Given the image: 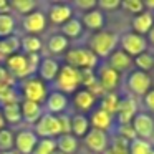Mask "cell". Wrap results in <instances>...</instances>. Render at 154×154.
Here are the masks:
<instances>
[{
  "label": "cell",
  "instance_id": "cell-12",
  "mask_svg": "<svg viewBox=\"0 0 154 154\" xmlns=\"http://www.w3.org/2000/svg\"><path fill=\"white\" fill-rule=\"evenodd\" d=\"M133 128L137 137L149 141L154 136V118L147 113H137L133 119Z\"/></svg>",
  "mask_w": 154,
  "mask_h": 154
},
{
  "label": "cell",
  "instance_id": "cell-39",
  "mask_svg": "<svg viewBox=\"0 0 154 154\" xmlns=\"http://www.w3.org/2000/svg\"><path fill=\"white\" fill-rule=\"evenodd\" d=\"M20 94L15 90V86H10L7 90L0 91V106H5V104H12V103H20Z\"/></svg>",
  "mask_w": 154,
  "mask_h": 154
},
{
  "label": "cell",
  "instance_id": "cell-16",
  "mask_svg": "<svg viewBox=\"0 0 154 154\" xmlns=\"http://www.w3.org/2000/svg\"><path fill=\"white\" fill-rule=\"evenodd\" d=\"M60 68L61 66H60V63H58V60H55V58H51V57H47L40 61V65H38L37 76L40 78V80H43L45 83H50V81L57 80L58 73H60Z\"/></svg>",
  "mask_w": 154,
  "mask_h": 154
},
{
  "label": "cell",
  "instance_id": "cell-17",
  "mask_svg": "<svg viewBox=\"0 0 154 154\" xmlns=\"http://www.w3.org/2000/svg\"><path fill=\"white\" fill-rule=\"evenodd\" d=\"M73 104L78 109V113L85 114L88 111H93V106L96 104V96L86 88H80L73 93Z\"/></svg>",
  "mask_w": 154,
  "mask_h": 154
},
{
  "label": "cell",
  "instance_id": "cell-26",
  "mask_svg": "<svg viewBox=\"0 0 154 154\" xmlns=\"http://www.w3.org/2000/svg\"><path fill=\"white\" fill-rule=\"evenodd\" d=\"M2 114H4L5 123L12 124V126H17L22 123V108L20 103H12V104H5V106L0 108Z\"/></svg>",
  "mask_w": 154,
  "mask_h": 154
},
{
  "label": "cell",
  "instance_id": "cell-27",
  "mask_svg": "<svg viewBox=\"0 0 154 154\" xmlns=\"http://www.w3.org/2000/svg\"><path fill=\"white\" fill-rule=\"evenodd\" d=\"M22 48H20V38L12 35V37L7 38H0V57H12V55L18 53Z\"/></svg>",
  "mask_w": 154,
  "mask_h": 154
},
{
  "label": "cell",
  "instance_id": "cell-24",
  "mask_svg": "<svg viewBox=\"0 0 154 154\" xmlns=\"http://www.w3.org/2000/svg\"><path fill=\"white\" fill-rule=\"evenodd\" d=\"M90 129H91V126H90V119H88L86 114L75 113L71 116V134L75 137H78V139L85 137Z\"/></svg>",
  "mask_w": 154,
  "mask_h": 154
},
{
  "label": "cell",
  "instance_id": "cell-42",
  "mask_svg": "<svg viewBox=\"0 0 154 154\" xmlns=\"http://www.w3.org/2000/svg\"><path fill=\"white\" fill-rule=\"evenodd\" d=\"M116 134L121 136L123 139H126V141H133V139L137 137L136 133H134L133 124H121V126H118L116 128Z\"/></svg>",
  "mask_w": 154,
  "mask_h": 154
},
{
  "label": "cell",
  "instance_id": "cell-13",
  "mask_svg": "<svg viewBox=\"0 0 154 154\" xmlns=\"http://www.w3.org/2000/svg\"><path fill=\"white\" fill-rule=\"evenodd\" d=\"M22 25H23V30L27 32L28 35L42 33V32H45V28H47V15L42 10H35V12H32V14L25 15Z\"/></svg>",
  "mask_w": 154,
  "mask_h": 154
},
{
  "label": "cell",
  "instance_id": "cell-35",
  "mask_svg": "<svg viewBox=\"0 0 154 154\" xmlns=\"http://www.w3.org/2000/svg\"><path fill=\"white\" fill-rule=\"evenodd\" d=\"M12 149H15V134L12 129L4 128L0 131V152H7Z\"/></svg>",
  "mask_w": 154,
  "mask_h": 154
},
{
  "label": "cell",
  "instance_id": "cell-5",
  "mask_svg": "<svg viewBox=\"0 0 154 154\" xmlns=\"http://www.w3.org/2000/svg\"><path fill=\"white\" fill-rule=\"evenodd\" d=\"M55 83H57L58 91H61V93H65V94L66 93L68 94L75 93V91H78L81 88V85H80V71L75 70V68L70 66V65H65V66L60 68V73H58Z\"/></svg>",
  "mask_w": 154,
  "mask_h": 154
},
{
  "label": "cell",
  "instance_id": "cell-33",
  "mask_svg": "<svg viewBox=\"0 0 154 154\" xmlns=\"http://www.w3.org/2000/svg\"><path fill=\"white\" fill-rule=\"evenodd\" d=\"M151 151H152L151 141L141 139V137L129 141V146H128V152L129 154H151Z\"/></svg>",
  "mask_w": 154,
  "mask_h": 154
},
{
  "label": "cell",
  "instance_id": "cell-25",
  "mask_svg": "<svg viewBox=\"0 0 154 154\" xmlns=\"http://www.w3.org/2000/svg\"><path fill=\"white\" fill-rule=\"evenodd\" d=\"M57 143V149L61 151L63 154H75L78 151V137H75L73 134H60V136L55 139Z\"/></svg>",
  "mask_w": 154,
  "mask_h": 154
},
{
  "label": "cell",
  "instance_id": "cell-6",
  "mask_svg": "<svg viewBox=\"0 0 154 154\" xmlns=\"http://www.w3.org/2000/svg\"><path fill=\"white\" fill-rule=\"evenodd\" d=\"M119 43H121V50L124 53H128L131 58H136L137 55L144 53L147 50V40L146 37L134 33V32H128L123 33L119 37Z\"/></svg>",
  "mask_w": 154,
  "mask_h": 154
},
{
  "label": "cell",
  "instance_id": "cell-1",
  "mask_svg": "<svg viewBox=\"0 0 154 154\" xmlns=\"http://www.w3.org/2000/svg\"><path fill=\"white\" fill-rule=\"evenodd\" d=\"M118 42H119V35L109 30H101L96 32L88 42V48L96 55L98 58H108L114 51Z\"/></svg>",
  "mask_w": 154,
  "mask_h": 154
},
{
  "label": "cell",
  "instance_id": "cell-46",
  "mask_svg": "<svg viewBox=\"0 0 154 154\" xmlns=\"http://www.w3.org/2000/svg\"><path fill=\"white\" fill-rule=\"evenodd\" d=\"M144 104L149 111H154V88H151L146 94H144Z\"/></svg>",
  "mask_w": 154,
  "mask_h": 154
},
{
  "label": "cell",
  "instance_id": "cell-23",
  "mask_svg": "<svg viewBox=\"0 0 154 154\" xmlns=\"http://www.w3.org/2000/svg\"><path fill=\"white\" fill-rule=\"evenodd\" d=\"M104 14L100 10V8H93V10L83 14L81 17V23H83V28H88V30H93L94 33L96 32H101L104 27Z\"/></svg>",
  "mask_w": 154,
  "mask_h": 154
},
{
  "label": "cell",
  "instance_id": "cell-29",
  "mask_svg": "<svg viewBox=\"0 0 154 154\" xmlns=\"http://www.w3.org/2000/svg\"><path fill=\"white\" fill-rule=\"evenodd\" d=\"M68 45H70V40L66 37H63L61 33H57V35H51L50 40L47 43V48L51 55H61L68 50Z\"/></svg>",
  "mask_w": 154,
  "mask_h": 154
},
{
  "label": "cell",
  "instance_id": "cell-10",
  "mask_svg": "<svg viewBox=\"0 0 154 154\" xmlns=\"http://www.w3.org/2000/svg\"><path fill=\"white\" fill-rule=\"evenodd\" d=\"M83 139H85V146L90 151H93L94 154H103L104 151L108 149V146H109L108 133L100 131V129H93V128L88 131V134Z\"/></svg>",
  "mask_w": 154,
  "mask_h": 154
},
{
  "label": "cell",
  "instance_id": "cell-18",
  "mask_svg": "<svg viewBox=\"0 0 154 154\" xmlns=\"http://www.w3.org/2000/svg\"><path fill=\"white\" fill-rule=\"evenodd\" d=\"M88 119H90V126L93 129H100V131H104V133L113 129V124H114V116L103 111L101 108H96V109L91 111Z\"/></svg>",
  "mask_w": 154,
  "mask_h": 154
},
{
  "label": "cell",
  "instance_id": "cell-38",
  "mask_svg": "<svg viewBox=\"0 0 154 154\" xmlns=\"http://www.w3.org/2000/svg\"><path fill=\"white\" fill-rule=\"evenodd\" d=\"M121 8L128 14L133 15H139L146 10V5H144L143 0H123L121 2Z\"/></svg>",
  "mask_w": 154,
  "mask_h": 154
},
{
  "label": "cell",
  "instance_id": "cell-4",
  "mask_svg": "<svg viewBox=\"0 0 154 154\" xmlns=\"http://www.w3.org/2000/svg\"><path fill=\"white\" fill-rule=\"evenodd\" d=\"M33 131L40 139H57V137L61 134L60 119H58L57 114L43 113L42 118L37 121Z\"/></svg>",
  "mask_w": 154,
  "mask_h": 154
},
{
  "label": "cell",
  "instance_id": "cell-31",
  "mask_svg": "<svg viewBox=\"0 0 154 154\" xmlns=\"http://www.w3.org/2000/svg\"><path fill=\"white\" fill-rule=\"evenodd\" d=\"M118 104H119V94H116L114 91L113 93H104L100 100V108L106 113L113 114V116L118 109Z\"/></svg>",
  "mask_w": 154,
  "mask_h": 154
},
{
  "label": "cell",
  "instance_id": "cell-34",
  "mask_svg": "<svg viewBox=\"0 0 154 154\" xmlns=\"http://www.w3.org/2000/svg\"><path fill=\"white\" fill-rule=\"evenodd\" d=\"M10 8L14 12H17V14H20V15L25 17V15L35 12V8H37V2H33V0H12Z\"/></svg>",
  "mask_w": 154,
  "mask_h": 154
},
{
  "label": "cell",
  "instance_id": "cell-15",
  "mask_svg": "<svg viewBox=\"0 0 154 154\" xmlns=\"http://www.w3.org/2000/svg\"><path fill=\"white\" fill-rule=\"evenodd\" d=\"M68 94L61 93V91H51L48 93L47 100H45V108H47V113H51V114H63L68 108Z\"/></svg>",
  "mask_w": 154,
  "mask_h": 154
},
{
  "label": "cell",
  "instance_id": "cell-11",
  "mask_svg": "<svg viewBox=\"0 0 154 154\" xmlns=\"http://www.w3.org/2000/svg\"><path fill=\"white\" fill-rule=\"evenodd\" d=\"M40 137L32 129H22L15 134V151L18 154H32Z\"/></svg>",
  "mask_w": 154,
  "mask_h": 154
},
{
  "label": "cell",
  "instance_id": "cell-43",
  "mask_svg": "<svg viewBox=\"0 0 154 154\" xmlns=\"http://www.w3.org/2000/svg\"><path fill=\"white\" fill-rule=\"evenodd\" d=\"M71 7H76L86 14V12L93 10V8H98V0H75Z\"/></svg>",
  "mask_w": 154,
  "mask_h": 154
},
{
  "label": "cell",
  "instance_id": "cell-44",
  "mask_svg": "<svg viewBox=\"0 0 154 154\" xmlns=\"http://www.w3.org/2000/svg\"><path fill=\"white\" fill-rule=\"evenodd\" d=\"M121 7V0H98V8L101 12L103 10H118Z\"/></svg>",
  "mask_w": 154,
  "mask_h": 154
},
{
  "label": "cell",
  "instance_id": "cell-48",
  "mask_svg": "<svg viewBox=\"0 0 154 154\" xmlns=\"http://www.w3.org/2000/svg\"><path fill=\"white\" fill-rule=\"evenodd\" d=\"M146 40H147V43H149V45H152V47H154V27L151 28V32L147 33V38H146Z\"/></svg>",
  "mask_w": 154,
  "mask_h": 154
},
{
  "label": "cell",
  "instance_id": "cell-2",
  "mask_svg": "<svg viewBox=\"0 0 154 154\" xmlns=\"http://www.w3.org/2000/svg\"><path fill=\"white\" fill-rule=\"evenodd\" d=\"M65 60L75 70H94L100 63V58L90 48H71L65 55Z\"/></svg>",
  "mask_w": 154,
  "mask_h": 154
},
{
  "label": "cell",
  "instance_id": "cell-49",
  "mask_svg": "<svg viewBox=\"0 0 154 154\" xmlns=\"http://www.w3.org/2000/svg\"><path fill=\"white\" fill-rule=\"evenodd\" d=\"M5 124H7V123H5V119H4V114H2V109H0V131H2V129L5 128Z\"/></svg>",
  "mask_w": 154,
  "mask_h": 154
},
{
  "label": "cell",
  "instance_id": "cell-40",
  "mask_svg": "<svg viewBox=\"0 0 154 154\" xmlns=\"http://www.w3.org/2000/svg\"><path fill=\"white\" fill-rule=\"evenodd\" d=\"M55 151H57L55 139H40L32 154H53Z\"/></svg>",
  "mask_w": 154,
  "mask_h": 154
},
{
  "label": "cell",
  "instance_id": "cell-47",
  "mask_svg": "<svg viewBox=\"0 0 154 154\" xmlns=\"http://www.w3.org/2000/svg\"><path fill=\"white\" fill-rule=\"evenodd\" d=\"M10 8V2L8 0H0V14H8Z\"/></svg>",
  "mask_w": 154,
  "mask_h": 154
},
{
  "label": "cell",
  "instance_id": "cell-53",
  "mask_svg": "<svg viewBox=\"0 0 154 154\" xmlns=\"http://www.w3.org/2000/svg\"><path fill=\"white\" fill-rule=\"evenodd\" d=\"M152 14H154V12H152Z\"/></svg>",
  "mask_w": 154,
  "mask_h": 154
},
{
  "label": "cell",
  "instance_id": "cell-45",
  "mask_svg": "<svg viewBox=\"0 0 154 154\" xmlns=\"http://www.w3.org/2000/svg\"><path fill=\"white\" fill-rule=\"evenodd\" d=\"M60 119V128H61V134H71V116L66 113L58 114Z\"/></svg>",
  "mask_w": 154,
  "mask_h": 154
},
{
  "label": "cell",
  "instance_id": "cell-3",
  "mask_svg": "<svg viewBox=\"0 0 154 154\" xmlns=\"http://www.w3.org/2000/svg\"><path fill=\"white\" fill-rule=\"evenodd\" d=\"M20 93H22L23 100L43 104L48 96V88H47V83L35 75V76H30V78H25L23 80Z\"/></svg>",
  "mask_w": 154,
  "mask_h": 154
},
{
  "label": "cell",
  "instance_id": "cell-37",
  "mask_svg": "<svg viewBox=\"0 0 154 154\" xmlns=\"http://www.w3.org/2000/svg\"><path fill=\"white\" fill-rule=\"evenodd\" d=\"M128 146H129V141L123 139L121 136H114V141L111 143V146H108V149L103 154H129L128 152Z\"/></svg>",
  "mask_w": 154,
  "mask_h": 154
},
{
  "label": "cell",
  "instance_id": "cell-52",
  "mask_svg": "<svg viewBox=\"0 0 154 154\" xmlns=\"http://www.w3.org/2000/svg\"><path fill=\"white\" fill-rule=\"evenodd\" d=\"M151 154H154V147H152V151H151Z\"/></svg>",
  "mask_w": 154,
  "mask_h": 154
},
{
  "label": "cell",
  "instance_id": "cell-51",
  "mask_svg": "<svg viewBox=\"0 0 154 154\" xmlns=\"http://www.w3.org/2000/svg\"><path fill=\"white\" fill-rule=\"evenodd\" d=\"M53 154H63V152H61V151H58V149H57V151H55Z\"/></svg>",
  "mask_w": 154,
  "mask_h": 154
},
{
  "label": "cell",
  "instance_id": "cell-20",
  "mask_svg": "<svg viewBox=\"0 0 154 154\" xmlns=\"http://www.w3.org/2000/svg\"><path fill=\"white\" fill-rule=\"evenodd\" d=\"M131 27H133V32L141 37L147 35L151 32V28L154 27V14L149 10H144L143 14L134 15L133 20H131Z\"/></svg>",
  "mask_w": 154,
  "mask_h": 154
},
{
  "label": "cell",
  "instance_id": "cell-21",
  "mask_svg": "<svg viewBox=\"0 0 154 154\" xmlns=\"http://www.w3.org/2000/svg\"><path fill=\"white\" fill-rule=\"evenodd\" d=\"M20 108H22V121H25L27 124H37V121L45 113L43 106L40 103H33V101H27V100H23L20 103Z\"/></svg>",
  "mask_w": 154,
  "mask_h": 154
},
{
  "label": "cell",
  "instance_id": "cell-22",
  "mask_svg": "<svg viewBox=\"0 0 154 154\" xmlns=\"http://www.w3.org/2000/svg\"><path fill=\"white\" fill-rule=\"evenodd\" d=\"M108 66H111L113 70H116L118 73H124L133 66V58L128 53H124L123 50H114L113 53L108 57Z\"/></svg>",
  "mask_w": 154,
  "mask_h": 154
},
{
  "label": "cell",
  "instance_id": "cell-41",
  "mask_svg": "<svg viewBox=\"0 0 154 154\" xmlns=\"http://www.w3.org/2000/svg\"><path fill=\"white\" fill-rule=\"evenodd\" d=\"M10 86H15V78L10 75L7 66H0V91L7 90Z\"/></svg>",
  "mask_w": 154,
  "mask_h": 154
},
{
  "label": "cell",
  "instance_id": "cell-36",
  "mask_svg": "<svg viewBox=\"0 0 154 154\" xmlns=\"http://www.w3.org/2000/svg\"><path fill=\"white\" fill-rule=\"evenodd\" d=\"M133 63L137 66L139 71L147 73V71H151L154 68V57L151 53H147V51H144V53L137 55L136 58H133Z\"/></svg>",
  "mask_w": 154,
  "mask_h": 154
},
{
  "label": "cell",
  "instance_id": "cell-7",
  "mask_svg": "<svg viewBox=\"0 0 154 154\" xmlns=\"http://www.w3.org/2000/svg\"><path fill=\"white\" fill-rule=\"evenodd\" d=\"M152 86V80H151L149 73H144V71L134 70L128 75L126 80V88L131 94H136V96H144L147 91Z\"/></svg>",
  "mask_w": 154,
  "mask_h": 154
},
{
  "label": "cell",
  "instance_id": "cell-8",
  "mask_svg": "<svg viewBox=\"0 0 154 154\" xmlns=\"http://www.w3.org/2000/svg\"><path fill=\"white\" fill-rule=\"evenodd\" d=\"M136 114H137V104L134 101V98L133 96L119 98V104H118V109L114 113V118H116L114 121L118 123V126L131 124Z\"/></svg>",
  "mask_w": 154,
  "mask_h": 154
},
{
  "label": "cell",
  "instance_id": "cell-9",
  "mask_svg": "<svg viewBox=\"0 0 154 154\" xmlns=\"http://www.w3.org/2000/svg\"><path fill=\"white\" fill-rule=\"evenodd\" d=\"M7 70L10 75L18 80L30 78V66H28V57L25 53H15L7 58Z\"/></svg>",
  "mask_w": 154,
  "mask_h": 154
},
{
  "label": "cell",
  "instance_id": "cell-32",
  "mask_svg": "<svg viewBox=\"0 0 154 154\" xmlns=\"http://www.w3.org/2000/svg\"><path fill=\"white\" fill-rule=\"evenodd\" d=\"M15 32V18L10 14H0V38L12 37Z\"/></svg>",
  "mask_w": 154,
  "mask_h": 154
},
{
  "label": "cell",
  "instance_id": "cell-28",
  "mask_svg": "<svg viewBox=\"0 0 154 154\" xmlns=\"http://www.w3.org/2000/svg\"><path fill=\"white\" fill-rule=\"evenodd\" d=\"M20 48L25 55H38V51L43 48V43L37 35H25L20 38Z\"/></svg>",
  "mask_w": 154,
  "mask_h": 154
},
{
  "label": "cell",
  "instance_id": "cell-19",
  "mask_svg": "<svg viewBox=\"0 0 154 154\" xmlns=\"http://www.w3.org/2000/svg\"><path fill=\"white\" fill-rule=\"evenodd\" d=\"M73 18V7L70 4H55L48 10V20L55 25H65Z\"/></svg>",
  "mask_w": 154,
  "mask_h": 154
},
{
  "label": "cell",
  "instance_id": "cell-50",
  "mask_svg": "<svg viewBox=\"0 0 154 154\" xmlns=\"http://www.w3.org/2000/svg\"><path fill=\"white\" fill-rule=\"evenodd\" d=\"M0 154H18L15 149H12V151H7V152H0Z\"/></svg>",
  "mask_w": 154,
  "mask_h": 154
},
{
  "label": "cell",
  "instance_id": "cell-30",
  "mask_svg": "<svg viewBox=\"0 0 154 154\" xmlns=\"http://www.w3.org/2000/svg\"><path fill=\"white\" fill-rule=\"evenodd\" d=\"M83 33V23H81L80 18H70L65 25H61V35L66 37L68 40L70 38H78Z\"/></svg>",
  "mask_w": 154,
  "mask_h": 154
},
{
  "label": "cell",
  "instance_id": "cell-14",
  "mask_svg": "<svg viewBox=\"0 0 154 154\" xmlns=\"http://www.w3.org/2000/svg\"><path fill=\"white\" fill-rule=\"evenodd\" d=\"M96 80L106 93H113L119 85V73L116 70H113L111 66H108V65H103L101 68H98Z\"/></svg>",
  "mask_w": 154,
  "mask_h": 154
}]
</instances>
